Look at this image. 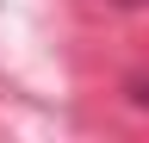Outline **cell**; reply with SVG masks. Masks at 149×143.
I'll list each match as a JSON object with an SVG mask.
<instances>
[{
  "label": "cell",
  "mask_w": 149,
  "mask_h": 143,
  "mask_svg": "<svg viewBox=\"0 0 149 143\" xmlns=\"http://www.w3.org/2000/svg\"><path fill=\"white\" fill-rule=\"evenodd\" d=\"M118 6H149V0H118Z\"/></svg>",
  "instance_id": "7a4b0ae2"
},
{
  "label": "cell",
  "mask_w": 149,
  "mask_h": 143,
  "mask_svg": "<svg viewBox=\"0 0 149 143\" xmlns=\"http://www.w3.org/2000/svg\"><path fill=\"white\" fill-rule=\"evenodd\" d=\"M130 100H137V106H149V81H130Z\"/></svg>",
  "instance_id": "6da1fadb"
}]
</instances>
